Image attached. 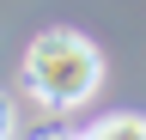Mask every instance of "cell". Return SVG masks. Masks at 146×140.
I'll return each instance as SVG.
<instances>
[{"mask_svg": "<svg viewBox=\"0 0 146 140\" xmlns=\"http://www.w3.org/2000/svg\"><path fill=\"white\" fill-rule=\"evenodd\" d=\"M104 85V55L79 31H43L25 49V92L43 110H79Z\"/></svg>", "mask_w": 146, "mask_h": 140, "instance_id": "6da1fadb", "label": "cell"}, {"mask_svg": "<svg viewBox=\"0 0 146 140\" xmlns=\"http://www.w3.org/2000/svg\"><path fill=\"white\" fill-rule=\"evenodd\" d=\"M91 140H146V116H104L85 128Z\"/></svg>", "mask_w": 146, "mask_h": 140, "instance_id": "7a4b0ae2", "label": "cell"}, {"mask_svg": "<svg viewBox=\"0 0 146 140\" xmlns=\"http://www.w3.org/2000/svg\"><path fill=\"white\" fill-rule=\"evenodd\" d=\"M6 134H18V110H12V98L0 92V140H6Z\"/></svg>", "mask_w": 146, "mask_h": 140, "instance_id": "3957f363", "label": "cell"}]
</instances>
